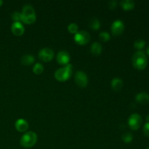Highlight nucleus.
Masks as SVG:
<instances>
[{"label": "nucleus", "instance_id": "nucleus-7", "mask_svg": "<svg viewBox=\"0 0 149 149\" xmlns=\"http://www.w3.org/2000/svg\"><path fill=\"white\" fill-rule=\"evenodd\" d=\"M74 79H75L76 84L81 88L87 87V84H88V77H87V74L83 71H79L76 72Z\"/></svg>", "mask_w": 149, "mask_h": 149}, {"label": "nucleus", "instance_id": "nucleus-24", "mask_svg": "<svg viewBox=\"0 0 149 149\" xmlns=\"http://www.w3.org/2000/svg\"><path fill=\"white\" fill-rule=\"evenodd\" d=\"M110 38V35H109V33L106 31H103L101 32V33H100V34H99V39L101 41H103V42H108V41H109Z\"/></svg>", "mask_w": 149, "mask_h": 149}, {"label": "nucleus", "instance_id": "nucleus-6", "mask_svg": "<svg viewBox=\"0 0 149 149\" xmlns=\"http://www.w3.org/2000/svg\"><path fill=\"white\" fill-rule=\"evenodd\" d=\"M90 35L86 31H80L74 35V41L79 45H84L88 43L90 40Z\"/></svg>", "mask_w": 149, "mask_h": 149}, {"label": "nucleus", "instance_id": "nucleus-22", "mask_svg": "<svg viewBox=\"0 0 149 149\" xmlns=\"http://www.w3.org/2000/svg\"><path fill=\"white\" fill-rule=\"evenodd\" d=\"M78 29H79L78 26H77V24H76V23H70L68 26V31L71 33H74V34H76V33L78 32Z\"/></svg>", "mask_w": 149, "mask_h": 149}, {"label": "nucleus", "instance_id": "nucleus-13", "mask_svg": "<svg viewBox=\"0 0 149 149\" xmlns=\"http://www.w3.org/2000/svg\"><path fill=\"white\" fill-rule=\"evenodd\" d=\"M135 100L140 104H146L149 102V95L145 92L139 93L135 97Z\"/></svg>", "mask_w": 149, "mask_h": 149}, {"label": "nucleus", "instance_id": "nucleus-12", "mask_svg": "<svg viewBox=\"0 0 149 149\" xmlns=\"http://www.w3.org/2000/svg\"><path fill=\"white\" fill-rule=\"evenodd\" d=\"M15 127L19 132H26L29 129V123L26 120L23 119H17L15 124Z\"/></svg>", "mask_w": 149, "mask_h": 149}, {"label": "nucleus", "instance_id": "nucleus-28", "mask_svg": "<svg viewBox=\"0 0 149 149\" xmlns=\"http://www.w3.org/2000/svg\"><path fill=\"white\" fill-rule=\"evenodd\" d=\"M146 120H147V122H149V115H148V116H147Z\"/></svg>", "mask_w": 149, "mask_h": 149}, {"label": "nucleus", "instance_id": "nucleus-16", "mask_svg": "<svg viewBox=\"0 0 149 149\" xmlns=\"http://www.w3.org/2000/svg\"><path fill=\"white\" fill-rule=\"evenodd\" d=\"M34 57L31 55H25L20 58V62L24 65H29L34 62Z\"/></svg>", "mask_w": 149, "mask_h": 149}, {"label": "nucleus", "instance_id": "nucleus-30", "mask_svg": "<svg viewBox=\"0 0 149 149\" xmlns=\"http://www.w3.org/2000/svg\"><path fill=\"white\" fill-rule=\"evenodd\" d=\"M147 149H149V147H148V148H147Z\"/></svg>", "mask_w": 149, "mask_h": 149}, {"label": "nucleus", "instance_id": "nucleus-19", "mask_svg": "<svg viewBox=\"0 0 149 149\" xmlns=\"http://www.w3.org/2000/svg\"><path fill=\"white\" fill-rule=\"evenodd\" d=\"M44 71V66L42 64L36 63L33 67V72L36 75H39Z\"/></svg>", "mask_w": 149, "mask_h": 149}, {"label": "nucleus", "instance_id": "nucleus-8", "mask_svg": "<svg viewBox=\"0 0 149 149\" xmlns=\"http://www.w3.org/2000/svg\"><path fill=\"white\" fill-rule=\"evenodd\" d=\"M38 56L43 62H49L54 58V51L50 48L45 47L39 51Z\"/></svg>", "mask_w": 149, "mask_h": 149}, {"label": "nucleus", "instance_id": "nucleus-29", "mask_svg": "<svg viewBox=\"0 0 149 149\" xmlns=\"http://www.w3.org/2000/svg\"><path fill=\"white\" fill-rule=\"evenodd\" d=\"M3 4V1H1V0H0V7H1V5H2Z\"/></svg>", "mask_w": 149, "mask_h": 149}, {"label": "nucleus", "instance_id": "nucleus-20", "mask_svg": "<svg viewBox=\"0 0 149 149\" xmlns=\"http://www.w3.org/2000/svg\"><path fill=\"white\" fill-rule=\"evenodd\" d=\"M146 46V42L143 40V39H138L134 43V47H135V49H142L145 47Z\"/></svg>", "mask_w": 149, "mask_h": 149}, {"label": "nucleus", "instance_id": "nucleus-14", "mask_svg": "<svg viewBox=\"0 0 149 149\" xmlns=\"http://www.w3.org/2000/svg\"><path fill=\"white\" fill-rule=\"evenodd\" d=\"M111 87L115 91H119L123 87V81L119 78H114L111 81Z\"/></svg>", "mask_w": 149, "mask_h": 149}, {"label": "nucleus", "instance_id": "nucleus-9", "mask_svg": "<svg viewBox=\"0 0 149 149\" xmlns=\"http://www.w3.org/2000/svg\"><path fill=\"white\" fill-rule=\"evenodd\" d=\"M125 30V24L120 20H116L113 22L111 26V32L114 36H119L122 34Z\"/></svg>", "mask_w": 149, "mask_h": 149}, {"label": "nucleus", "instance_id": "nucleus-3", "mask_svg": "<svg viewBox=\"0 0 149 149\" xmlns=\"http://www.w3.org/2000/svg\"><path fill=\"white\" fill-rule=\"evenodd\" d=\"M37 141V135L34 132L29 131L25 132L20 141V145L24 148H31Z\"/></svg>", "mask_w": 149, "mask_h": 149}, {"label": "nucleus", "instance_id": "nucleus-27", "mask_svg": "<svg viewBox=\"0 0 149 149\" xmlns=\"http://www.w3.org/2000/svg\"><path fill=\"white\" fill-rule=\"evenodd\" d=\"M146 52H147V54H148V55L149 56V46L148 47V48H147V50H146Z\"/></svg>", "mask_w": 149, "mask_h": 149}, {"label": "nucleus", "instance_id": "nucleus-18", "mask_svg": "<svg viewBox=\"0 0 149 149\" xmlns=\"http://www.w3.org/2000/svg\"><path fill=\"white\" fill-rule=\"evenodd\" d=\"M89 26L90 28H91L92 29L95 31H97L100 29V23L98 19H97L96 17H93V18L90 20V23H89Z\"/></svg>", "mask_w": 149, "mask_h": 149}, {"label": "nucleus", "instance_id": "nucleus-15", "mask_svg": "<svg viewBox=\"0 0 149 149\" xmlns=\"http://www.w3.org/2000/svg\"><path fill=\"white\" fill-rule=\"evenodd\" d=\"M102 49H103L102 45L99 42H94L91 45V47H90L91 52L95 55H100L102 52Z\"/></svg>", "mask_w": 149, "mask_h": 149}, {"label": "nucleus", "instance_id": "nucleus-11", "mask_svg": "<svg viewBox=\"0 0 149 149\" xmlns=\"http://www.w3.org/2000/svg\"><path fill=\"white\" fill-rule=\"evenodd\" d=\"M11 31L13 34L15 35V36H20L24 33L25 28L20 22H14L12 24Z\"/></svg>", "mask_w": 149, "mask_h": 149}, {"label": "nucleus", "instance_id": "nucleus-25", "mask_svg": "<svg viewBox=\"0 0 149 149\" xmlns=\"http://www.w3.org/2000/svg\"><path fill=\"white\" fill-rule=\"evenodd\" d=\"M143 133L146 136L149 137V122H146L143 127Z\"/></svg>", "mask_w": 149, "mask_h": 149}, {"label": "nucleus", "instance_id": "nucleus-21", "mask_svg": "<svg viewBox=\"0 0 149 149\" xmlns=\"http://www.w3.org/2000/svg\"><path fill=\"white\" fill-rule=\"evenodd\" d=\"M122 140L126 143H130L133 140V135L130 133V132H127V133H125L122 135Z\"/></svg>", "mask_w": 149, "mask_h": 149}, {"label": "nucleus", "instance_id": "nucleus-5", "mask_svg": "<svg viewBox=\"0 0 149 149\" xmlns=\"http://www.w3.org/2000/svg\"><path fill=\"white\" fill-rule=\"evenodd\" d=\"M142 125V118L138 113H132L128 119V125L132 130H137Z\"/></svg>", "mask_w": 149, "mask_h": 149}, {"label": "nucleus", "instance_id": "nucleus-26", "mask_svg": "<svg viewBox=\"0 0 149 149\" xmlns=\"http://www.w3.org/2000/svg\"><path fill=\"white\" fill-rule=\"evenodd\" d=\"M117 7V1H115V0H113V1H110L109 2V7L111 10L113 9H115Z\"/></svg>", "mask_w": 149, "mask_h": 149}, {"label": "nucleus", "instance_id": "nucleus-23", "mask_svg": "<svg viewBox=\"0 0 149 149\" xmlns=\"http://www.w3.org/2000/svg\"><path fill=\"white\" fill-rule=\"evenodd\" d=\"M12 19L14 20V22H22V17H21V13L19 12L15 11L13 12L11 15Z\"/></svg>", "mask_w": 149, "mask_h": 149}, {"label": "nucleus", "instance_id": "nucleus-17", "mask_svg": "<svg viewBox=\"0 0 149 149\" xmlns=\"http://www.w3.org/2000/svg\"><path fill=\"white\" fill-rule=\"evenodd\" d=\"M120 4L125 10H131L135 7V2L132 0H123L120 2Z\"/></svg>", "mask_w": 149, "mask_h": 149}, {"label": "nucleus", "instance_id": "nucleus-10", "mask_svg": "<svg viewBox=\"0 0 149 149\" xmlns=\"http://www.w3.org/2000/svg\"><path fill=\"white\" fill-rule=\"evenodd\" d=\"M57 61L61 65H67L70 61V55L67 51L61 50L57 55Z\"/></svg>", "mask_w": 149, "mask_h": 149}, {"label": "nucleus", "instance_id": "nucleus-2", "mask_svg": "<svg viewBox=\"0 0 149 149\" xmlns=\"http://www.w3.org/2000/svg\"><path fill=\"white\" fill-rule=\"evenodd\" d=\"M132 63L133 66L136 69L139 70V71H142V70L145 69L146 67L147 66L148 59H147L146 55L143 52L138 51L132 56Z\"/></svg>", "mask_w": 149, "mask_h": 149}, {"label": "nucleus", "instance_id": "nucleus-4", "mask_svg": "<svg viewBox=\"0 0 149 149\" xmlns=\"http://www.w3.org/2000/svg\"><path fill=\"white\" fill-rule=\"evenodd\" d=\"M72 65L67 64L64 67L59 68L55 72V78L59 81H65L72 75Z\"/></svg>", "mask_w": 149, "mask_h": 149}, {"label": "nucleus", "instance_id": "nucleus-1", "mask_svg": "<svg viewBox=\"0 0 149 149\" xmlns=\"http://www.w3.org/2000/svg\"><path fill=\"white\" fill-rule=\"evenodd\" d=\"M22 22L26 24H33L36 19V13L31 4H25L21 13Z\"/></svg>", "mask_w": 149, "mask_h": 149}]
</instances>
